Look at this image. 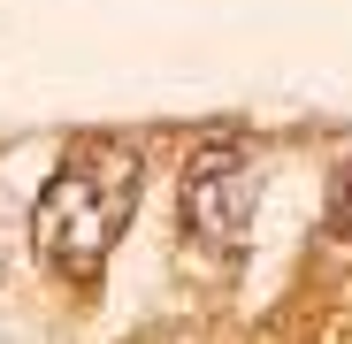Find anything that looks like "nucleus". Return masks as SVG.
Segmentation results:
<instances>
[{
	"mask_svg": "<svg viewBox=\"0 0 352 344\" xmlns=\"http://www.w3.org/2000/svg\"><path fill=\"white\" fill-rule=\"evenodd\" d=\"M138 184H146V153L131 138H85L62 153V168L46 176L38 207H31V245L62 283H92L107 268V253L123 245V229L138 214Z\"/></svg>",
	"mask_w": 352,
	"mask_h": 344,
	"instance_id": "f257e3e1",
	"label": "nucleus"
},
{
	"mask_svg": "<svg viewBox=\"0 0 352 344\" xmlns=\"http://www.w3.org/2000/svg\"><path fill=\"white\" fill-rule=\"evenodd\" d=\"M253 214H261V161H253V146H207L184 168V238L207 260H238L253 245Z\"/></svg>",
	"mask_w": 352,
	"mask_h": 344,
	"instance_id": "f03ea898",
	"label": "nucleus"
},
{
	"mask_svg": "<svg viewBox=\"0 0 352 344\" xmlns=\"http://www.w3.org/2000/svg\"><path fill=\"white\" fill-rule=\"evenodd\" d=\"M329 229H337V238L352 245V161L337 168V184H329Z\"/></svg>",
	"mask_w": 352,
	"mask_h": 344,
	"instance_id": "7ed1b4c3",
	"label": "nucleus"
}]
</instances>
